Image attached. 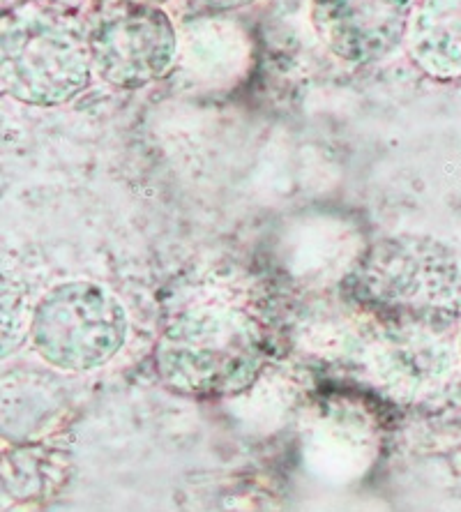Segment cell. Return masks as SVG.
<instances>
[{"label":"cell","mask_w":461,"mask_h":512,"mask_svg":"<svg viewBox=\"0 0 461 512\" xmlns=\"http://www.w3.org/2000/svg\"><path fill=\"white\" fill-rule=\"evenodd\" d=\"M358 305L390 326L441 330L461 314V266L455 252L427 236L374 243L351 273Z\"/></svg>","instance_id":"1"},{"label":"cell","mask_w":461,"mask_h":512,"mask_svg":"<svg viewBox=\"0 0 461 512\" xmlns=\"http://www.w3.org/2000/svg\"><path fill=\"white\" fill-rule=\"evenodd\" d=\"M86 24L72 12L40 5L3 21L0 86L26 107L54 109L77 100L93 84Z\"/></svg>","instance_id":"2"},{"label":"cell","mask_w":461,"mask_h":512,"mask_svg":"<svg viewBox=\"0 0 461 512\" xmlns=\"http://www.w3.org/2000/svg\"><path fill=\"white\" fill-rule=\"evenodd\" d=\"M261 360L259 323L229 305H199L178 314L157 349L166 381L192 395L243 390L259 374Z\"/></svg>","instance_id":"3"},{"label":"cell","mask_w":461,"mask_h":512,"mask_svg":"<svg viewBox=\"0 0 461 512\" xmlns=\"http://www.w3.org/2000/svg\"><path fill=\"white\" fill-rule=\"evenodd\" d=\"M30 340L49 365L90 372L118 356L127 340V312L95 282H65L37 303Z\"/></svg>","instance_id":"4"},{"label":"cell","mask_w":461,"mask_h":512,"mask_svg":"<svg viewBox=\"0 0 461 512\" xmlns=\"http://www.w3.org/2000/svg\"><path fill=\"white\" fill-rule=\"evenodd\" d=\"M95 74L118 90H141L164 79L180 56V35L162 5L109 0L86 19Z\"/></svg>","instance_id":"5"},{"label":"cell","mask_w":461,"mask_h":512,"mask_svg":"<svg viewBox=\"0 0 461 512\" xmlns=\"http://www.w3.org/2000/svg\"><path fill=\"white\" fill-rule=\"evenodd\" d=\"M413 10V0H309V21L332 56L376 65L402 49Z\"/></svg>","instance_id":"6"},{"label":"cell","mask_w":461,"mask_h":512,"mask_svg":"<svg viewBox=\"0 0 461 512\" xmlns=\"http://www.w3.org/2000/svg\"><path fill=\"white\" fill-rule=\"evenodd\" d=\"M408 56L436 81H461V0H420L408 28Z\"/></svg>","instance_id":"7"},{"label":"cell","mask_w":461,"mask_h":512,"mask_svg":"<svg viewBox=\"0 0 461 512\" xmlns=\"http://www.w3.org/2000/svg\"><path fill=\"white\" fill-rule=\"evenodd\" d=\"M185 35V40H180L178 65L192 79L229 84L236 74H243L249 54L240 33H233L231 28L203 26Z\"/></svg>","instance_id":"8"},{"label":"cell","mask_w":461,"mask_h":512,"mask_svg":"<svg viewBox=\"0 0 461 512\" xmlns=\"http://www.w3.org/2000/svg\"><path fill=\"white\" fill-rule=\"evenodd\" d=\"M194 3H199L201 7H206V10H213V12H231V10H240V7L252 5L254 0H194Z\"/></svg>","instance_id":"9"},{"label":"cell","mask_w":461,"mask_h":512,"mask_svg":"<svg viewBox=\"0 0 461 512\" xmlns=\"http://www.w3.org/2000/svg\"><path fill=\"white\" fill-rule=\"evenodd\" d=\"M83 3H86V0H40V5L51 7V10H60V12H74Z\"/></svg>","instance_id":"10"},{"label":"cell","mask_w":461,"mask_h":512,"mask_svg":"<svg viewBox=\"0 0 461 512\" xmlns=\"http://www.w3.org/2000/svg\"><path fill=\"white\" fill-rule=\"evenodd\" d=\"M90 5H100V3H109V0H86ZM136 3H153V5H166L169 0H136Z\"/></svg>","instance_id":"11"},{"label":"cell","mask_w":461,"mask_h":512,"mask_svg":"<svg viewBox=\"0 0 461 512\" xmlns=\"http://www.w3.org/2000/svg\"><path fill=\"white\" fill-rule=\"evenodd\" d=\"M459 349H461V340H459Z\"/></svg>","instance_id":"12"}]
</instances>
